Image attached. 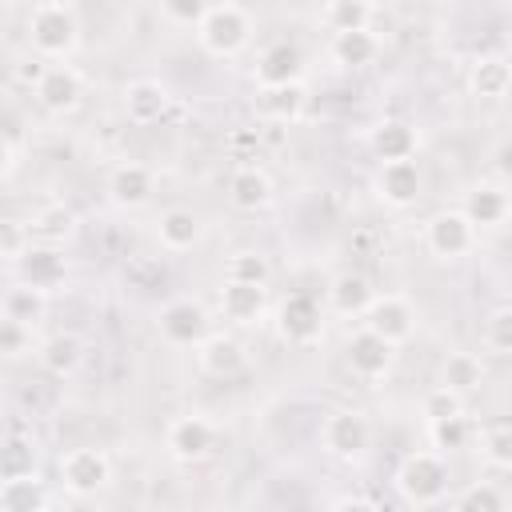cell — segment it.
Masks as SVG:
<instances>
[{"label":"cell","instance_id":"1","mask_svg":"<svg viewBox=\"0 0 512 512\" xmlns=\"http://www.w3.org/2000/svg\"><path fill=\"white\" fill-rule=\"evenodd\" d=\"M24 32H28L32 56L60 64L80 44V12L72 4H64V0H40V4L28 8Z\"/></svg>","mask_w":512,"mask_h":512},{"label":"cell","instance_id":"2","mask_svg":"<svg viewBox=\"0 0 512 512\" xmlns=\"http://www.w3.org/2000/svg\"><path fill=\"white\" fill-rule=\"evenodd\" d=\"M448 484H452V472H448V460L440 452H408L400 464H396V492L416 504V508H432L448 496Z\"/></svg>","mask_w":512,"mask_h":512},{"label":"cell","instance_id":"3","mask_svg":"<svg viewBox=\"0 0 512 512\" xmlns=\"http://www.w3.org/2000/svg\"><path fill=\"white\" fill-rule=\"evenodd\" d=\"M196 40H200V48L208 56L228 60V56L244 52L248 40H252V12L244 4H228V0L224 4H208L204 20L196 28Z\"/></svg>","mask_w":512,"mask_h":512},{"label":"cell","instance_id":"4","mask_svg":"<svg viewBox=\"0 0 512 512\" xmlns=\"http://www.w3.org/2000/svg\"><path fill=\"white\" fill-rule=\"evenodd\" d=\"M276 332H280V340L292 344V348L316 344L320 332H324V308H320V300L308 296V292L284 296L280 308H276Z\"/></svg>","mask_w":512,"mask_h":512},{"label":"cell","instance_id":"5","mask_svg":"<svg viewBox=\"0 0 512 512\" xmlns=\"http://www.w3.org/2000/svg\"><path fill=\"white\" fill-rule=\"evenodd\" d=\"M160 324V336L168 344H180V348H200L212 332H208V308L192 296H180V300H168L156 316Z\"/></svg>","mask_w":512,"mask_h":512},{"label":"cell","instance_id":"6","mask_svg":"<svg viewBox=\"0 0 512 512\" xmlns=\"http://www.w3.org/2000/svg\"><path fill=\"white\" fill-rule=\"evenodd\" d=\"M108 480H112V460L104 456V448L84 444L60 456V484L72 496H96Z\"/></svg>","mask_w":512,"mask_h":512},{"label":"cell","instance_id":"7","mask_svg":"<svg viewBox=\"0 0 512 512\" xmlns=\"http://www.w3.org/2000/svg\"><path fill=\"white\" fill-rule=\"evenodd\" d=\"M424 244L436 260H460L476 248V224L460 212V208H448V212H436L424 228Z\"/></svg>","mask_w":512,"mask_h":512},{"label":"cell","instance_id":"8","mask_svg":"<svg viewBox=\"0 0 512 512\" xmlns=\"http://www.w3.org/2000/svg\"><path fill=\"white\" fill-rule=\"evenodd\" d=\"M12 272H16V284H28V288H36V292L48 296V292L64 288V280H68V256L56 244H28V252L12 264Z\"/></svg>","mask_w":512,"mask_h":512},{"label":"cell","instance_id":"9","mask_svg":"<svg viewBox=\"0 0 512 512\" xmlns=\"http://www.w3.org/2000/svg\"><path fill=\"white\" fill-rule=\"evenodd\" d=\"M320 440H324V452L336 456V460H360L368 452V440H372V424L364 412L356 408H344V412H332L320 428Z\"/></svg>","mask_w":512,"mask_h":512},{"label":"cell","instance_id":"10","mask_svg":"<svg viewBox=\"0 0 512 512\" xmlns=\"http://www.w3.org/2000/svg\"><path fill=\"white\" fill-rule=\"evenodd\" d=\"M364 328L376 332L380 340H388V344L396 348V344H404V340L412 336V328H416V312H412V304H408L404 296L384 292V296H376L372 308L364 312Z\"/></svg>","mask_w":512,"mask_h":512},{"label":"cell","instance_id":"11","mask_svg":"<svg viewBox=\"0 0 512 512\" xmlns=\"http://www.w3.org/2000/svg\"><path fill=\"white\" fill-rule=\"evenodd\" d=\"M344 360H348V368H352L360 380H384V376L392 372V364H396V348H392L388 340H380L376 332L360 328V332L348 336Z\"/></svg>","mask_w":512,"mask_h":512},{"label":"cell","instance_id":"12","mask_svg":"<svg viewBox=\"0 0 512 512\" xmlns=\"http://www.w3.org/2000/svg\"><path fill=\"white\" fill-rule=\"evenodd\" d=\"M272 84H304V48L296 40H272L256 56V88Z\"/></svg>","mask_w":512,"mask_h":512},{"label":"cell","instance_id":"13","mask_svg":"<svg viewBox=\"0 0 512 512\" xmlns=\"http://www.w3.org/2000/svg\"><path fill=\"white\" fill-rule=\"evenodd\" d=\"M32 92H36V104L44 112L68 116L80 104V96H84V80H80V72L72 64H48L44 76H40V84Z\"/></svg>","mask_w":512,"mask_h":512},{"label":"cell","instance_id":"14","mask_svg":"<svg viewBox=\"0 0 512 512\" xmlns=\"http://www.w3.org/2000/svg\"><path fill=\"white\" fill-rule=\"evenodd\" d=\"M164 444H168V452H172L176 460L196 464V460H204V456L216 448V428H212V420H204V416L192 412V416H180V420L168 424Z\"/></svg>","mask_w":512,"mask_h":512},{"label":"cell","instance_id":"15","mask_svg":"<svg viewBox=\"0 0 512 512\" xmlns=\"http://www.w3.org/2000/svg\"><path fill=\"white\" fill-rule=\"evenodd\" d=\"M152 192H156V176H152L148 164L124 160V164H116L108 172V196L120 208H144L152 200Z\"/></svg>","mask_w":512,"mask_h":512},{"label":"cell","instance_id":"16","mask_svg":"<svg viewBox=\"0 0 512 512\" xmlns=\"http://www.w3.org/2000/svg\"><path fill=\"white\" fill-rule=\"evenodd\" d=\"M168 104H172V92L160 80H132L124 88V116L132 124H140V128L160 124L164 112H168Z\"/></svg>","mask_w":512,"mask_h":512},{"label":"cell","instance_id":"17","mask_svg":"<svg viewBox=\"0 0 512 512\" xmlns=\"http://www.w3.org/2000/svg\"><path fill=\"white\" fill-rule=\"evenodd\" d=\"M264 308H268V288L224 280V288H220V312H224V320H232L236 328H252V324L264 320Z\"/></svg>","mask_w":512,"mask_h":512},{"label":"cell","instance_id":"18","mask_svg":"<svg viewBox=\"0 0 512 512\" xmlns=\"http://www.w3.org/2000/svg\"><path fill=\"white\" fill-rule=\"evenodd\" d=\"M304 84H272L252 92V108L264 124H292L304 112Z\"/></svg>","mask_w":512,"mask_h":512},{"label":"cell","instance_id":"19","mask_svg":"<svg viewBox=\"0 0 512 512\" xmlns=\"http://www.w3.org/2000/svg\"><path fill=\"white\" fill-rule=\"evenodd\" d=\"M420 184H424V176H420V164H416V160L380 164L376 192H380V200H384V204H392V208H408V204H416Z\"/></svg>","mask_w":512,"mask_h":512},{"label":"cell","instance_id":"20","mask_svg":"<svg viewBox=\"0 0 512 512\" xmlns=\"http://www.w3.org/2000/svg\"><path fill=\"white\" fill-rule=\"evenodd\" d=\"M368 144H372L376 160H384V164H396V160H412V156H416V148H420V136H416V128H412L408 120H396V116H388V120H380V124L372 128Z\"/></svg>","mask_w":512,"mask_h":512},{"label":"cell","instance_id":"21","mask_svg":"<svg viewBox=\"0 0 512 512\" xmlns=\"http://www.w3.org/2000/svg\"><path fill=\"white\" fill-rule=\"evenodd\" d=\"M228 200L232 208L240 212H260L272 204V176L256 164H240L232 176H228Z\"/></svg>","mask_w":512,"mask_h":512},{"label":"cell","instance_id":"22","mask_svg":"<svg viewBox=\"0 0 512 512\" xmlns=\"http://www.w3.org/2000/svg\"><path fill=\"white\" fill-rule=\"evenodd\" d=\"M244 360H248V356H244V344H240L236 336H224V332H212V336L196 348L200 372H208V376H216V380L244 372Z\"/></svg>","mask_w":512,"mask_h":512},{"label":"cell","instance_id":"23","mask_svg":"<svg viewBox=\"0 0 512 512\" xmlns=\"http://www.w3.org/2000/svg\"><path fill=\"white\" fill-rule=\"evenodd\" d=\"M376 300V288L364 272H340L332 284H328V304L336 316H364Z\"/></svg>","mask_w":512,"mask_h":512},{"label":"cell","instance_id":"24","mask_svg":"<svg viewBox=\"0 0 512 512\" xmlns=\"http://www.w3.org/2000/svg\"><path fill=\"white\" fill-rule=\"evenodd\" d=\"M36 360H40L44 372L64 380V376H72L84 364V340L76 332H52L48 340L36 344Z\"/></svg>","mask_w":512,"mask_h":512},{"label":"cell","instance_id":"25","mask_svg":"<svg viewBox=\"0 0 512 512\" xmlns=\"http://www.w3.org/2000/svg\"><path fill=\"white\" fill-rule=\"evenodd\" d=\"M468 88L480 100H504L512 88V64L504 56H476L468 68Z\"/></svg>","mask_w":512,"mask_h":512},{"label":"cell","instance_id":"26","mask_svg":"<svg viewBox=\"0 0 512 512\" xmlns=\"http://www.w3.org/2000/svg\"><path fill=\"white\" fill-rule=\"evenodd\" d=\"M476 228H496V224H504V216L512 212V200H508V192L504 188H496V184H476L468 196H464V208H460Z\"/></svg>","mask_w":512,"mask_h":512},{"label":"cell","instance_id":"27","mask_svg":"<svg viewBox=\"0 0 512 512\" xmlns=\"http://www.w3.org/2000/svg\"><path fill=\"white\" fill-rule=\"evenodd\" d=\"M48 508V484L40 472L32 476H12L0 484V512H44Z\"/></svg>","mask_w":512,"mask_h":512},{"label":"cell","instance_id":"28","mask_svg":"<svg viewBox=\"0 0 512 512\" xmlns=\"http://www.w3.org/2000/svg\"><path fill=\"white\" fill-rule=\"evenodd\" d=\"M156 236L168 252H188L200 240V216L192 208H168L156 220Z\"/></svg>","mask_w":512,"mask_h":512},{"label":"cell","instance_id":"29","mask_svg":"<svg viewBox=\"0 0 512 512\" xmlns=\"http://www.w3.org/2000/svg\"><path fill=\"white\" fill-rule=\"evenodd\" d=\"M484 384V364L476 352H448L444 364H440V388L456 392V396H468Z\"/></svg>","mask_w":512,"mask_h":512},{"label":"cell","instance_id":"30","mask_svg":"<svg viewBox=\"0 0 512 512\" xmlns=\"http://www.w3.org/2000/svg\"><path fill=\"white\" fill-rule=\"evenodd\" d=\"M0 312H4V320H12V324L36 328V324L44 320V312H48V296L36 292V288H28V284H12V288L4 292V300H0Z\"/></svg>","mask_w":512,"mask_h":512},{"label":"cell","instance_id":"31","mask_svg":"<svg viewBox=\"0 0 512 512\" xmlns=\"http://www.w3.org/2000/svg\"><path fill=\"white\" fill-rule=\"evenodd\" d=\"M376 8L364 4V0H332L320 8V24L332 32V36H344V32H364L372 24Z\"/></svg>","mask_w":512,"mask_h":512},{"label":"cell","instance_id":"32","mask_svg":"<svg viewBox=\"0 0 512 512\" xmlns=\"http://www.w3.org/2000/svg\"><path fill=\"white\" fill-rule=\"evenodd\" d=\"M376 56H380V36H376L372 28L332 36V60H336L340 68H368Z\"/></svg>","mask_w":512,"mask_h":512},{"label":"cell","instance_id":"33","mask_svg":"<svg viewBox=\"0 0 512 512\" xmlns=\"http://www.w3.org/2000/svg\"><path fill=\"white\" fill-rule=\"evenodd\" d=\"M72 228H76V216L64 208V204H52V208H40L32 220H28V236H32V244H64L68 236H72Z\"/></svg>","mask_w":512,"mask_h":512},{"label":"cell","instance_id":"34","mask_svg":"<svg viewBox=\"0 0 512 512\" xmlns=\"http://www.w3.org/2000/svg\"><path fill=\"white\" fill-rule=\"evenodd\" d=\"M268 276H272V264L260 252H236L224 264V280H232V284H260V288H268Z\"/></svg>","mask_w":512,"mask_h":512},{"label":"cell","instance_id":"35","mask_svg":"<svg viewBox=\"0 0 512 512\" xmlns=\"http://www.w3.org/2000/svg\"><path fill=\"white\" fill-rule=\"evenodd\" d=\"M452 512H508V500H504V492H500L496 484L480 480V484H468V488L456 496Z\"/></svg>","mask_w":512,"mask_h":512},{"label":"cell","instance_id":"36","mask_svg":"<svg viewBox=\"0 0 512 512\" xmlns=\"http://www.w3.org/2000/svg\"><path fill=\"white\" fill-rule=\"evenodd\" d=\"M484 348L496 356H512V304H500L484 316Z\"/></svg>","mask_w":512,"mask_h":512},{"label":"cell","instance_id":"37","mask_svg":"<svg viewBox=\"0 0 512 512\" xmlns=\"http://www.w3.org/2000/svg\"><path fill=\"white\" fill-rule=\"evenodd\" d=\"M428 440H432L436 452H460L472 440V424H468V416H452V420L428 424Z\"/></svg>","mask_w":512,"mask_h":512},{"label":"cell","instance_id":"38","mask_svg":"<svg viewBox=\"0 0 512 512\" xmlns=\"http://www.w3.org/2000/svg\"><path fill=\"white\" fill-rule=\"evenodd\" d=\"M480 456L492 468H512V424H492L480 432Z\"/></svg>","mask_w":512,"mask_h":512},{"label":"cell","instance_id":"39","mask_svg":"<svg viewBox=\"0 0 512 512\" xmlns=\"http://www.w3.org/2000/svg\"><path fill=\"white\" fill-rule=\"evenodd\" d=\"M420 408H424V420H428V424H440V420L464 416V396H456V392H448V388L436 384V388L420 400Z\"/></svg>","mask_w":512,"mask_h":512},{"label":"cell","instance_id":"40","mask_svg":"<svg viewBox=\"0 0 512 512\" xmlns=\"http://www.w3.org/2000/svg\"><path fill=\"white\" fill-rule=\"evenodd\" d=\"M32 464H36V444H28V440L12 436V440H8V448H4V460H0L4 480H12V476H32V472H36Z\"/></svg>","mask_w":512,"mask_h":512},{"label":"cell","instance_id":"41","mask_svg":"<svg viewBox=\"0 0 512 512\" xmlns=\"http://www.w3.org/2000/svg\"><path fill=\"white\" fill-rule=\"evenodd\" d=\"M204 12H208V4H200V0H164L160 4V16L168 24H184V28H200Z\"/></svg>","mask_w":512,"mask_h":512},{"label":"cell","instance_id":"42","mask_svg":"<svg viewBox=\"0 0 512 512\" xmlns=\"http://www.w3.org/2000/svg\"><path fill=\"white\" fill-rule=\"evenodd\" d=\"M0 352H4L8 360H16V356L32 352V328L12 324V320H0Z\"/></svg>","mask_w":512,"mask_h":512},{"label":"cell","instance_id":"43","mask_svg":"<svg viewBox=\"0 0 512 512\" xmlns=\"http://www.w3.org/2000/svg\"><path fill=\"white\" fill-rule=\"evenodd\" d=\"M0 228H4V244H0V252H4V260H8V264H16V260L28 252V244H32V236H28V224L4 220Z\"/></svg>","mask_w":512,"mask_h":512},{"label":"cell","instance_id":"44","mask_svg":"<svg viewBox=\"0 0 512 512\" xmlns=\"http://www.w3.org/2000/svg\"><path fill=\"white\" fill-rule=\"evenodd\" d=\"M492 168H496L504 180H512V136L492 148Z\"/></svg>","mask_w":512,"mask_h":512},{"label":"cell","instance_id":"45","mask_svg":"<svg viewBox=\"0 0 512 512\" xmlns=\"http://www.w3.org/2000/svg\"><path fill=\"white\" fill-rule=\"evenodd\" d=\"M332 512H380V508L372 500H364V496H344V500H336Z\"/></svg>","mask_w":512,"mask_h":512},{"label":"cell","instance_id":"46","mask_svg":"<svg viewBox=\"0 0 512 512\" xmlns=\"http://www.w3.org/2000/svg\"><path fill=\"white\" fill-rule=\"evenodd\" d=\"M504 60L512 64V24H508V32H504Z\"/></svg>","mask_w":512,"mask_h":512},{"label":"cell","instance_id":"47","mask_svg":"<svg viewBox=\"0 0 512 512\" xmlns=\"http://www.w3.org/2000/svg\"><path fill=\"white\" fill-rule=\"evenodd\" d=\"M508 96H512V88H508Z\"/></svg>","mask_w":512,"mask_h":512},{"label":"cell","instance_id":"48","mask_svg":"<svg viewBox=\"0 0 512 512\" xmlns=\"http://www.w3.org/2000/svg\"><path fill=\"white\" fill-rule=\"evenodd\" d=\"M44 512H52V508H44Z\"/></svg>","mask_w":512,"mask_h":512}]
</instances>
